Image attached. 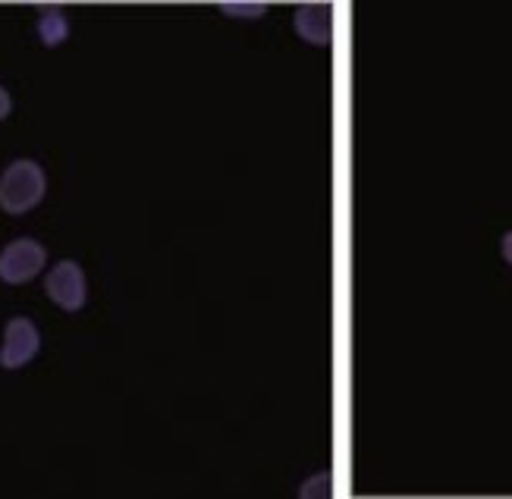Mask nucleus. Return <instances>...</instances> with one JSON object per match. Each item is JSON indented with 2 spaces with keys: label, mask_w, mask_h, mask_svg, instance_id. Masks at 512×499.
Returning <instances> with one entry per match:
<instances>
[{
  "label": "nucleus",
  "mask_w": 512,
  "mask_h": 499,
  "mask_svg": "<svg viewBox=\"0 0 512 499\" xmlns=\"http://www.w3.org/2000/svg\"><path fill=\"white\" fill-rule=\"evenodd\" d=\"M38 35L48 48H54V44H60L66 35H70V22H66V16L60 10H44L38 19Z\"/></svg>",
  "instance_id": "423d86ee"
},
{
  "label": "nucleus",
  "mask_w": 512,
  "mask_h": 499,
  "mask_svg": "<svg viewBox=\"0 0 512 499\" xmlns=\"http://www.w3.org/2000/svg\"><path fill=\"white\" fill-rule=\"evenodd\" d=\"M44 189H48V176L35 161H13L4 176H0V208L7 214H26L38 208Z\"/></svg>",
  "instance_id": "f257e3e1"
},
{
  "label": "nucleus",
  "mask_w": 512,
  "mask_h": 499,
  "mask_svg": "<svg viewBox=\"0 0 512 499\" xmlns=\"http://www.w3.org/2000/svg\"><path fill=\"white\" fill-rule=\"evenodd\" d=\"M13 110V101H10V92H7V88L4 85H0V120H4L7 117V113Z\"/></svg>",
  "instance_id": "6e6552de"
},
{
  "label": "nucleus",
  "mask_w": 512,
  "mask_h": 499,
  "mask_svg": "<svg viewBox=\"0 0 512 499\" xmlns=\"http://www.w3.org/2000/svg\"><path fill=\"white\" fill-rule=\"evenodd\" d=\"M44 289H48L51 302L63 311H79L85 305V274L76 261H60L44 277Z\"/></svg>",
  "instance_id": "7ed1b4c3"
},
{
  "label": "nucleus",
  "mask_w": 512,
  "mask_h": 499,
  "mask_svg": "<svg viewBox=\"0 0 512 499\" xmlns=\"http://www.w3.org/2000/svg\"><path fill=\"white\" fill-rule=\"evenodd\" d=\"M38 349H41L38 327L29 321V317H13L4 333V346H0V365L22 368L38 355Z\"/></svg>",
  "instance_id": "20e7f679"
},
{
  "label": "nucleus",
  "mask_w": 512,
  "mask_h": 499,
  "mask_svg": "<svg viewBox=\"0 0 512 499\" xmlns=\"http://www.w3.org/2000/svg\"><path fill=\"white\" fill-rule=\"evenodd\" d=\"M296 32L311 44L333 41V7L330 4H305L296 10Z\"/></svg>",
  "instance_id": "39448f33"
},
{
  "label": "nucleus",
  "mask_w": 512,
  "mask_h": 499,
  "mask_svg": "<svg viewBox=\"0 0 512 499\" xmlns=\"http://www.w3.org/2000/svg\"><path fill=\"white\" fill-rule=\"evenodd\" d=\"M224 13H230V16H242V19H258V16H264L267 13V7L264 4H255V7H236V4H227L224 7Z\"/></svg>",
  "instance_id": "0eeeda50"
},
{
  "label": "nucleus",
  "mask_w": 512,
  "mask_h": 499,
  "mask_svg": "<svg viewBox=\"0 0 512 499\" xmlns=\"http://www.w3.org/2000/svg\"><path fill=\"white\" fill-rule=\"evenodd\" d=\"M500 248H503V258L512 264V233H506V236H503V245H500Z\"/></svg>",
  "instance_id": "1a4fd4ad"
},
{
  "label": "nucleus",
  "mask_w": 512,
  "mask_h": 499,
  "mask_svg": "<svg viewBox=\"0 0 512 499\" xmlns=\"http://www.w3.org/2000/svg\"><path fill=\"white\" fill-rule=\"evenodd\" d=\"M44 261H48V252L44 245L35 239H16L10 242L4 252H0V280L7 286H22L32 277L41 274Z\"/></svg>",
  "instance_id": "f03ea898"
}]
</instances>
